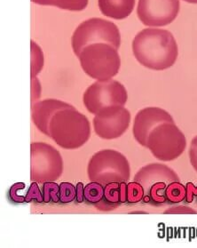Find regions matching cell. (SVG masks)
Masks as SVG:
<instances>
[{"mask_svg":"<svg viewBox=\"0 0 197 248\" xmlns=\"http://www.w3.org/2000/svg\"><path fill=\"white\" fill-rule=\"evenodd\" d=\"M133 52L138 63L156 71L172 67L179 55L173 35L169 31L153 28L142 30L135 36Z\"/></svg>","mask_w":197,"mask_h":248,"instance_id":"cell-1","label":"cell"},{"mask_svg":"<svg viewBox=\"0 0 197 248\" xmlns=\"http://www.w3.org/2000/svg\"><path fill=\"white\" fill-rule=\"evenodd\" d=\"M50 138L64 150L74 151L87 143L91 135V122L76 108H65L50 123Z\"/></svg>","mask_w":197,"mask_h":248,"instance_id":"cell-2","label":"cell"},{"mask_svg":"<svg viewBox=\"0 0 197 248\" xmlns=\"http://www.w3.org/2000/svg\"><path fill=\"white\" fill-rule=\"evenodd\" d=\"M78 59L85 74L98 81L112 79L121 67L118 49L109 44L88 45L82 50Z\"/></svg>","mask_w":197,"mask_h":248,"instance_id":"cell-3","label":"cell"},{"mask_svg":"<svg viewBox=\"0 0 197 248\" xmlns=\"http://www.w3.org/2000/svg\"><path fill=\"white\" fill-rule=\"evenodd\" d=\"M87 174L91 182L105 186L112 183H127L131 176V166L122 153L116 150H101L91 157Z\"/></svg>","mask_w":197,"mask_h":248,"instance_id":"cell-4","label":"cell"},{"mask_svg":"<svg viewBox=\"0 0 197 248\" xmlns=\"http://www.w3.org/2000/svg\"><path fill=\"white\" fill-rule=\"evenodd\" d=\"M94 43H106L119 49L121 35L117 25L101 18H91L82 22L71 38V46L78 58L86 46Z\"/></svg>","mask_w":197,"mask_h":248,"instance_id":"cell-5","label":"cell"},{"mask_svg":"<svg viewBox=\"0 0 197 248\" xmlns=\"http://www.w3.org/2000/svg\"><path fill=\"white\" fill-rule=\"evenodd\" d=\"M147 148L160 161H173L186 151V136L175 123H163L150 133Z\"/></svg>","mask_w":197,"mask_h":248,"instance_id":"cell-6","label":"cell"},{"mask_svg":"<svg viewBox=\"0 0 197 248\" xmlns=\"http://www.w3.org/2000/svg\"><path fill=\"white\" fill-rule=\"evenodd\" d=\"M61 154L46 142L30 144V181L37 184L56 182L63 173Z\"/></svg>","mask_w":197,"mask_h":248,"instance_id":"cell-7","label":"cell"},{"mask_svg":"<svg viewBox=\"0 0 197 248\" xmlns=\"http://www.w3.org/2000/svg\"><path fill=\"white\" fill-rule=\"evenodd\" d=\"M127 100L126 88L122 83L114 79L96 81L86 88L83 95L84 105L92 115L108 106H125Z\"/></svg>","mask_w":197,"mask_h":248,"instance_id":"cell-8","label":"cell"},{"mask_svg":"<svg viewBox=\"0 0 197 248\" xmlns=\"http://www.w3.org/2000/svg\"><path fill=\"white\" fill-rule=\"evenodd\" d=\"M132 120V115L124 106L113 105L101 108L94 115L92 127L101 139L114 140L126 133Z\"/></svg>","mask_w":197,"mask_h":248,"instance_id":"cell-9","label":"cell"},{"mask_svg":"<svg viewBox=\"0 0 197 248\" xmlns=\"http://www.w3.org/2000/svg\"><path fill=\"white\" fill-rule=\"evenodd\" d=\"M180 0H138V19L146 26L163 27L178 16Z\"/></svg>","mask_w":197,"mask_h":248,"instance_id":"cell-10","label":"cell"},{"mask_svg":"<svg viewBox=\"0 0 197 248\" xmlns=\"http://www.w3.org/2000/svg\"><path fill=\"white\" fill-rule=\"evenodd\" d=\"M170 122L175 123L167 110L159 107H147L138 110L133 121V134L139 145L147 148L149 135L157 125Z\"/></svg>","mask_w":197,"mask_h":248,"instance_id":"cell-11","label":"cell"},{"mask_svg":"<svg viewBox=\"0 0 197 248\" xmlns=\"http://www.w3.org/2000/svg\"><path fill=\"white\" fill-rule=\"evenodd\" d=\"M73 108V105L56 99L38 101L31 105L32 122L43 135L50 137L49 127L54 115L65 108Z\"/></svg>","mask_w":197,"mask_h":248,"instance_id":"cell-12","label":"cell"},{"mask_svg":"<svg viewBox=\"0 0 197 248\" xmlns=\"http://www.w3.org/2000/svg\"><path fill=\"white\" fill-rule=\"evenodd\" d=\"M134 182L140 184L144 193L154 184L160 183L170 184L181 182V178L175 171L162 163H152L140 168L134 176Z\"/></svg>","mask_w":197,"mask_h":248,"instance_id":"cell-13","label":"cell"},{"mask_svg":"<svg viewBox=\"0 0 197 248\" xmlns=\"http://www.w3.org/2000/svg\"><path fill=\"white\" fill-rule=\"evenodd\" d=\"M101 13L116 20L129 16L135 6V0H98Z\"/></svg>","mask_w":197,"mask_h":248,"instance_id":"cell-14","label":"cell"},{"mask_svg":"<svg viewBox=\"0 0 197 248\" xmlns=\"http://www.w3.org/2000/svg\"><path fill=\"white\" fill-rule=\"evenodd\" d=\"M41 6H57L69 11H82L88 5V0H31Z\"/></svg>","mask_w":197,"mask_h":248,"instance_id":"cell-15","label":"cell"},{"mask_svg":"<svg viewBox=\"0 0 197 248\" xmlns=\"http://www.w3.org/2000/svg\"><path fill=\"white\" fill-rule=\"evenodd\" d=\"M30 77H37L44 68L45 57L41 47L36 42H30Z\"/></svg>","mask_w":197,"mask_h":248,"instance_id":"cell-16","label":"cell"},{"mask_svg":"<svg viewBox=\"0 0 197 248\" xmlns=\"http://www.w3.org/2000/svg\"><path fill=\"white\" fill-rule=\"evenodd\" d=\"M186 188L181 182L170 184L165 190V198L169 203H180L186 199Z\"/></svg>","mask_w":197,"mask_h":248,"instance_id":"cell-17","label":"cell"},{"mask_svg":"<svg viewBox=\"0 0 197 248\" xmlns=\"http://www.w3.org/2000/svg\"><path fill=\"white\" fill-rule=\"evenodd\" d=\"M104 197V186L102 184L91 182L85 186V200L87 203L95 205Z\"/></svg>","mask_w":197,"mask_h":248,"instance_id":"cell-18","label":"cell"},{"mask_svg":"<svg viewBox=\"0 0 197 248\" xmlns=\"http://www.w3.org/2000/svg\"><path fill=\"white\" fill-rule=\"evenodd\" d=\"M42 192L45 203H58L60 201V184L55 182L43 184Z\"/></svg>","mask_w":197,"mask_h":248,"instance_id":"cell-19","label":"cell"},{"mask_svg":"<svg viewBox=\"0 0 197 248\" xmlns=\"http://www.w3.org/2000/svg\"><path fill=\"white\" fill-rule=\"evenodd\" d=\"M143 187L137 182L127 184V202L136 204L144 199Z\"/></svg>","mask_w":197,"mask_h":248,"instance_id":"cell-20","label":"cell"},{"mask_svg":"<svg viewBox=\"0 0 197 248\" xmlns=\"http://www.w3.org/2000/svg\"><path fill=\"white\" fill-rule=\"evenodd\" d=\"M76 187L70 183L60 184V201L62 204H68L76 200Z\"/></svg>","mask_w":197,"mask_h":248,"instance_id":"cell-21","label":"cell"},{"mask_svg":"<svg viewBox=\"0 0 197 248\" xmlns=\"http://www.w3.org/2000/svg\"><path fill=\"white\" fill-rule=\"evenodd\" d=\"M104 198L113 204L120 205V184L112 183L104 186Z\"/></svg>","mask_w":197,"mask_h":248,"instance_id":"cell-22","label":"cell"},{"mask_svg":"<svg viewBox=\"0 0 197 248\" xmlns=\"http://www.w3.org/2000/svg\"><path fill=\"white\" fill-rule=\"evenodd\" d=\"M24 188H25V184H23V183H16V184H13L8 190L9 200L12 202L17 203V204H21V203L26 202V198L24 196L19 195V191Z\"/></svg>","mask_w":197,"mask_h":248,"instance_id":"cell-23","label":"cell"},{"mask_svg":"<svg viewBox=\"0 0 197 248\" xmlns=\"http://www.w3.org/2000/svg\"><path fill=\"white\" fill-rule=\"evenodd\" d=\"M25 198H26V202H30V201H36L37 203L44 202L42 190L39 189L37 183L32 182V184H30V186L29 187V189L27 191Z\"/></svg>","mask_w":197,"mask_h":248,"instance_id":"cell-24","label":"cell"},{"mask_svg":"<svg viewBox=\"0 0 197 248\" xmlns=\"http://www.w3.org/2000/svg\"><path fill=\"white\" fill-rule=\"evenodd\" d=\"M165 215H197V211L186 205L171 206L164 211Z\"/></svg>","mask_w":197,"mask_h":248,"instance_id":"cell-25","label":"cell"},{"mask_svg":"<svg viewBox=\"0 0 197 248\" xmlns=\"http://www.w3.org/2000/svg\"><path fill=\"white\" fill-rule=\"evenodd\" d=\"M31 87H30V100H31V105L35 103H37L39 101V99L41 98V92H42V88H41V84L39 82V79L37 78V77H31Z\"/></svg>","mask_w":197,"mask_h":248,"instance_id":"cell-26","label":"cell"},{"mask_svg":"<svg viewBox=\"0 0 197 248\" xmlns=\"http://www.w3.org/2000/svg\"><path fill=\"white\" fill-rule=\"evenodd\" d=\"M188 155H189V160L191 163L192 167L197 173V135L192 139Z\"/></svg>","mask_w":197,"mask_h":248,"instance_id":"cell-27","label":"cell"},{"mask_svg":"<svg viewBox=\"0 0 197 248\" xmlns=\"http://www.w3.org/2000/svg\"><path fill=\"white\" fill-rule=\"evenodd\" d=\"M95 208L98 210L102 211V212H109V211L116 209L119 205L117 204H113L111 202H109L108 200H106L104 197L103 199L95 204Z\"/></svg>","mask_w":197,"mask_h":248,"instance_id":"cell-28","label":"cell"},{"mask_svg":"<svg viewBox=\"0 0 197 248\" xmlns=\"http://www.w3.org/2000/svg\"><path fill=\"white\" fill-rule=\"evenodd\" d=\"M76 200L77 203H83L85 200V186L82 183L76 184Z\"/></svg>","mask_w":197,"mask_h":248,"instance_id":"cell-29","label":"cell"},{"mask_svg":"<svg viewBox=\"0 0 197 248\" xmlns=\"http://www.w3.org/2000/svg\"><path fill=\"white\" fill-rule=\"evenodd\" d=\"M186 186V200L187 202H192L194 196L197 194V188L192 184H187Z\"/></svg>","mask_w":197,"mask_h":248,"instance_id":"cell-30","label":"cell"},{"mask_svg":"<svg viewBox=\"0 0 197 248\" xmlns=\"http://www.w3.org/2000/svg\"><path fill=\"white\" fill-rule=\"evenodd\" d=\"M120 201L121 204L127 202V184L125 182L120 184Z\"/></svg>","mask_w":197,"mask_h":248,"instance_id":"cell-31","label":"cell"},{"mask_svg":"<svg viewBox=\"0 0 197 248\" xmlns=\"http://www.w3.org/2000/svg\"><path fill=\"white\" fill-rule=\"evenodd\" d=\"M130 215H135V214H144V215H148V212H143V211H133L129 213Z\"/></svg>","mask_w":197,"mask_h":248,"instance_id":"cell-32","label":"cell"},{"mask_svg":"<svg viewBox=\"0 0 197 248\" xmlns=\"http://www.w3.org/2000/svg\"><path fill=\"white\" fill-rule=\"evenodd\" d=\"M183 1H186L187 3H190V4H197V0H183Z\"/></svg>","mask_w":197,"mask_h":248,"instance_id":"cell-33","label":"cell"}]
</instances>
